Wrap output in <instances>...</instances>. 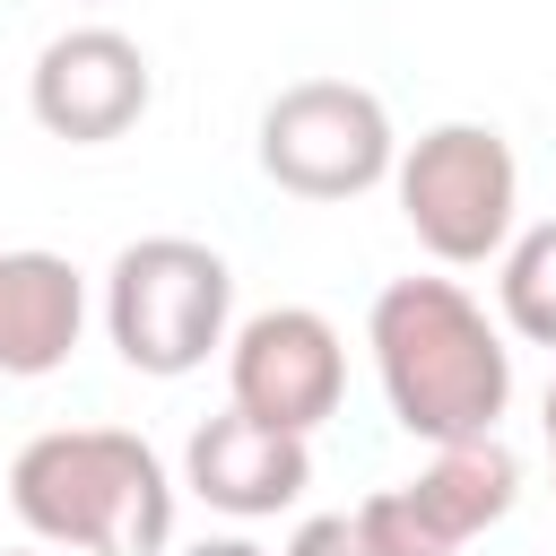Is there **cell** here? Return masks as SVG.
<instances>
[{
	"label": "cell",
	"instance_id": "277c9868",
	"mask_svg": "<svg viewBox=\"0 0 556 556\" xmlns=\"http://www.w3.org/2000/svg\"><path fill=\"white\" fill-rule=\"evenodd\" d=\"M391 200L443 269H486L521 226V156L495 122H434L391 156Z\"/></svg>",
	"mask_w": 556,
	"mask_h": 556
},
{
	"label": "cell",
	"instance_id": "5b68a950",
	"mask_svg": "<svg viewBox=\"0 0 556 556\" xmlns=\"http://www.w3.org/2000/svg\"><path fill=\"white\" fill-rule=\"evenodd\" d=\"M400 130L356 78H295L261 104V174L295 200H365L391 182Z\"/></svg>",
	"mask_w": 556,
	"mask_h": 556
},
{
	"label": "cell",
	"instance_id": "8992f818",
	"mask_svg": "<svg viewBox=\"0 0 556 556\" xmlns=\"http://www.w3.org/2000/svg\"><path fill=\"white\" fill-rule=\"evenodd\" d=\"M226 400L261 426L313 434L321 417H339L348 400V348L330 330V313L313 304H269L252 321L226 330Z\"/></svg>",
	"mask_w": 556,
	"mask_h": 556
},
{
	"label": "cell",
	"instance_id": "3957f363",
	"mask_svg": "<svg viewBox=\"0 0 556 556\" xmlns=\"http://www.w3.org/2000/svg\"><path fill=\"white\" fill-rule=\"evenodd\" d=\"M235 330V269L191 235H139L104 269V339L130 374L182 382Z\"/></svg>",
	"mask_w": 556,
	"mask_h": 556
},
{
	"label": "cell",
	"instance_id": "8fae6325",
	"mask_svg": "<svg viewBox=\"0 0 556 556\" xmlns=\"http://www.w3.org/2000/svg\"><path fill=\"white\" fill-rule=\"evenodd\" d=\"M495 304H504L513 339L556 348V217L513 226V243L495 252Z\"/></svg>",
	"mask_w": 556,
	"mask_h": 556
},
{
	"label": "cell",
	"instance_id": "9a60e30c",
	"mask_svg": "<svg viewBox=\"0 0 556 556\" xmlns=\"http://www.w3.org/2000/svg\"><path fill=\"white\" fill-rule=\"evenodd\" d=\"M539 426H547V469H556V382H547V408H539Z\"/></svg>",
	"mask_w": 556,
	"mask_h": 556
},
{
	"label": "cell",
	"instance_id": "ba28073f",
	"mask_svg": "<svg viewBox=\"0 0 556 556\" xmlns=\"http://www.w3.org/2000/svg\"><path fill=\"white\" fill-rule=\"evenodd\" d=\"M182 486H191L208 513H226V521H269V513H287V504L313 486V443L287 434V426H261V417H243V408L226 400L217 417L191 426V443H182Z\"/></svg>",
	"mask_w": 556,
	"mask_h": 556
},
{
	"label": "cell",
	"instance_id": "7c38bea8",
	"mask_svg": "<svg viewBox=\"0 0 556 556\" xmlns=\"http://www.w3.org/2000/svg\"><path fill=\"white\" fill-rule=\"evenodd\" d=\"M356 530H365V556H460V547L408 504V486L365 495V504H356Z\"/></svg>",
	"mask_w": 556,
	"mask_h": 556
},
{
	"label": "cell",
	"instance_id": "7a4b0ae2",
	"mask_svg": "<svg viewBox=\"0 0 556 556\" xmlns=\"http://www.w3.org/2000/svg\"><path fill=\"white\" fill-rule=\"evenodd\" d=\"M9 504L43 547L78 556H165L174 478L130 426H43L9 460Z\"/></svg>",
	"mask_w": 556,
	"mask_h": 556
},
{
	"label": "cell",
	"instance_id": "4fadbf2b",
	"mask_svg": "<svg viewBox=\"0 0 556 556\" xmlns=\"http://www.w3.org/2000/svg\"><path fill=\"white\" fill-rule=\"evenodd\" d=\"M287 556H365V530H356V513H313V521H295Z\"/></svg>",
	"mask_w": 556,
	"mask_h": 556
},
{
	"label": "cell",
	"instance_id": "5bb4252c",
	"mask_svg": "<svg viewBox=\"0 0 556 556\" xmlns=\"http://www.w3.org/2000/svg\"><path fill=\"white\" fill-rule=\"evenodd\" d=\"M182 556H269V547H261V539H191Z\"/></svg>",
	"mask_w": 556,
	"mask_h": 556
},
{
	"label": "cell",
	"instance_id": "52a82bcc",
	"mask_svg": "<svg viewBox=\"0 0 556 556\" xmlns=\"http://www.w3.org/2000/svg\"><path fill=\"white\" fill-rule=\"evenodd\" d=\"M148 104H156V70L122 26H61L26 70V113L70 148H104L139 130Z\"/></svg>",
	"mask_w": 556,
	"mask_h": 556
},
{
	"label": "cell",
	"instance_id": "2e32d148",
	"mask_svg": "<svg viewBox=\"0 0 556 556\" xmlns=\"http://www.w3.org/2000/svg\"><path fill=\"white\" fill-rule=\"evenodd\" d=\"M0 556H43V547H0Z\"/></svg>",
	"mask_w": 556,
	"mask_h": 556
},
{
	"label": "cell",
	"instance_id": "9c48e42d",
	"mask_svg": "<svg viewBox=\"0 0 556 556\" xmlns=\"http://www.w3.org/2000/svg\"><path fill=\"white\" fill-rule=\"evenodd\" d=\"M78 330H87V278L43 243H9L0 252V382L61 374Z\"/></svg>",
	"mask_w": 556,
	"mask_h": 556
},
{
	"label": "cell",
	"instance_id": "6da1fadb",
	"mask_svg": "<svg viewBox=\"0 0 556 556\" xmlns=\"http://www.w3.org/2000/svg\"><path fill=\"white\" fill-rule=\"evenodd\" d=\"M365 348L391 426L417 443L495 434V417L513 408V348L460 278H391L365 313Z\"/></svg>",
	"mask_w": 556,
	"mask_h": 556
},
{
	"label": "cell",
	"instance_id": "30bf717a",
	"mask_svg": "<svg viewBox=\"0 0 556 556\" xmlns=\"http://www.w3.org/2000/svg\"><path fill=\"white\" fill-rule=\"evenodd\" d=\"M408 504L452 539L469 547L478 530H495L513 504H521V460L504 434H460V443H434V460L408 478Z\"/></svg>",
	"mask_w": 556,
	"mask_h": 556
}]
</instances>
